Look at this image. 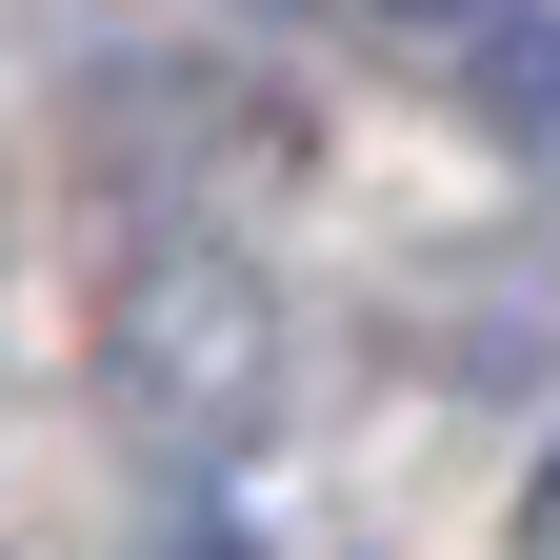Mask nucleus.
<instances>
[{"mask_svg": "<svg viewBox=\"0 0 560 560\" xmlns=\"http://www.w3.org/2000/svg\"><path fill=\"white\" fill-rule=\"evenodd\" d=\"M381 21H501V0H381Z\"/></svg>", "mask_w": 560, "mask_h": 560, "instance_id": "3", "label": "nucleus"}, {"mask_svg": "<svg viewBox=\"0 0 560 560\" xmlns=\"http://www.w3.org/2000/svg\"><path fill=\"white\" fill-rule=\"evenodd\" d=\"M521 540H540V560H560V441H540V480H521Z\"/></svg>", "mask_w": 560, "mask_h": 560, "instance_id": "2", "label": "nucleus"}, {"mask_svg": "<svg viewBox=\"0 0 560 560\" xmlns=\"http://www.w3.org/2000/svg\"><path fill=\"white\" fill-rule=\"evenodd\" d=\"M480 120H501L521 161H560V21H501V60H480Z\"/></svg>", "mask_w": 560, "mask_h": 560, "instance_id": "1", "label": "nucleus"}]
</instances>
